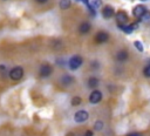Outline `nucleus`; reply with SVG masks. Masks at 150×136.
<instances>
[{
	"mask_svg": "<svg viewBox=\"0 0 150 136\" xmlns=\"http://www.w3.org/2000/svg\"><path fill=\"white\" fill-rule=\"evenodd\" d=\"M116 21H117V25L120 26V28L123 27V26H125L127 25V21H128V15L123 11H120L116 14Z\"/></svg>",
	"mask_w": 150,
	"mask_h": 136,
	"instance_id": "f03ea898",
	"label": "nucleus"
},
{
	"mask_svg": "<svg viewBox=\"0 0 150 136\" xmlns=\"http://www.w3.org/2000/svg\"><path fill=\"white\" fill-rule=\"evenodd\" d=\"M88 117H89V115H88V113H87L86 110H79V111H76L75 115H74V120H75L76 122H79V123L87 121Z\"/></svg>",
	"mask_w": 150,
	"mask_h": 136,
	"instance_id": "20e7f679",
	"label": "nucleus"
},
{
	"mask_svg": "<svg viewBox=\"0 0 150 136\" xmlns=\"http://www.w3.org/2000/svg\"><path fill=\"white\" fill-rule=\"evenodd\" d=\"M52 66L50 64H42L40 67V70H39V74L41 77H48L50 74H52Z\"/></svg>",
	"mask_w": 150,
	"mask_h": 136,
	"instance_id": "39448f33",
	"label": "nucleus"
},
{
	"mask_svg": "<svg viewBox=\"0 0 150 136\" xmlns=\"http://www.w3.org/2000/svg\"><path fill=\"white\" fill-rule=\"evenodd\" d=\"M79 30H80L81 34L88 33V32L90 30V23H89V22H82V23L80 25V27H79Z\"/></svg>",
	"mask_w": 150,
	"mask_h": 136,
	"instance_id": "9d476101",
	"label": "nucleus"
},
{
	"mask_svg": "<svg viewBox=\"0 0 150 136\" xmlns=\"http://www.w3.org/2000/svg\"><path fill=\"white\" fill-rule=\"evenodd\" d=\"M81 103V98L79 96H75L73 100H71V106H79Z\"/></svg>",
	"mask_w": 150,
	"mask_h": 136,
	"instance_id": "2eb2a0df",
	"label": "nucleus"
},
{
	"mask_svg": "<svg viewBox=\"0 0 150 136\" xmlns=\"http://www.w3.org/2000/svg\"><path fill=\"white\" fill-rule=\"evenodd\" d=\"M95 40H96V42H98V43L107 42V41L109 40V35H108L105 32H98V33L96 34V36H95Z\"/></svg>",
	"mask_w": 150,
	"mask_h": 136,
	"instance_id": "6e6552de",
	"label": "nucleus"
},
{
	"mask_svg": "<svg viewBox=\"0 0 150 136\" xmlns=\"http://www.w3.org/2000/svg\"><path fill=\"white\" fill-rule=\"evenodd\" d=\"M82 64V57L81 56H79V55H75V56H73L70 60H69V67H70V69H77Z\"/></svg>",
	"mask_w": 150,
	"mask_h": 136,
	"instance_id": "7ed1b4c3",
	"label": "nucleus"
},
{
	"mask_svg": "<svg viewBox=\"0 0 150 136\" xmlns=\"http://www.w3.org/2000/svg\"><path fill=\"white\" fill-rule=\"evenodd\" d=\"M142 1H144V0H142Z\"/></svg>",
	"mask_w": 150,
	"mask_h": 136,
	"instance_id": "5701e85b",
	"label": "nucleus"
},
{
	"mask_svg": "<svg viewBox=\"0 0 150 136\" xmlns=\"http://www.w3.org/2000/svg\"><path fill=\"white\" fill-rule=\"evenodd\" d=\"M144 75L146 76V77H150V61H149V63H148V66L144 68Z\"/></svg>",
	"mask_w": 150,
	"mask_h": 136,
	"instance_id": "dca6fc26",
	"label": "nucleus"
},
{
	"mask_svg": "<svg viewBox=\"0 0 150 136\" xmlns=\"http://www.w3.org/2000/svg\"><path fill=\"white\" fill-rule=\"evenodd\" d=\"M9 76L12 80L16 81V80H20L22 76H23V69L21 67H14L11 72H9Z\"/></svg>",
	"mask_w": 150,
	"mask_h": 136,
	"instance_id": "f257e3e1",
	"label": "nucleus"
},
{
	"mask_svg": "<svg viewBox=\"0 0 150 136\" xmlns=\"http://www.w3.org/2000/svg\"><path fill=\"white\" fill-rule=\"evenodd\" d=\"M36 1H38V2H40V4H43V2H46L47 0H36Z\"/></svg>",
	"mask_w": 150,
	"mask_h": 136,
	"instance_id": "4be33fe9",
	"label": "nucleus"
},
{
	"mask_svg": "<svg viewBox=\"0 0 150 136\" xmlns=\"http://www.w3.org/2000/svg\"><path fill=\"white\" fill-rule=\"evenodd\" d=\"M101 5V0H94L91 4V7H98Z\"/></svg>",
	"mask_w": 150,
	"mask_h": 136,
	"instance_id": "6ab92c4d",
	"label": "nucleus"
},
{
	"mask_svg": "<svg viewBox=\"0 0 150 136\" xmlns=\"http://www.w3.org/2000/svg\"><path fill=\"white\" fill-rule=\"evenodd\" d=\"M101 100H102V93L98 90H94L89 96V101L91 103H98Z\"/></svg>",
	"mask_w": 150,
	"mask_h": 136,
	"instance_id": "0eeeda50",
	"label": "nucleus"
},
{
	"mask_svg": "<svg viewBox=\"0 0 150 136\" xmlns=\"http://www.w3.org/2000/svg\"><path fill=\"white\" fill-rule=\"evenodd\" d=\"M114 13H115V11H114V8H112L111 6H104L103 9H102V15H103V18H105V19L111 18V16L114 15Z\"/></svg>",
	"mask_w": 150,
	"mask_h": 136,
	"instance_id": "1a4fd4ad",
	"label": "nucleus"
},
{
	"mask_svg": "<svg viewBox=\"0 0 150 136\" xmlns=\"http://www.w3.org/2000/svg\"><path fill=\"white\" fill-rule=\"evenodd\" d=\"M128 136H142L141 134H138V132H134V134H129Z\"/></svg>",
	"mask_w": 150,
	"mask_h": 136,
	"instance_id": "412c9836",
	"label": "nucleus"
},
{
	"mask_svg": "<svg viewBox=\"0 0 150 136\" xmlns=\"http://www.w3.org/2000/svg\"><path fill=\"white\" fill-rule=\"evenodd\" d=\"M71 82H73V77H71V76H69V75H64V76H62V83H63V84L68 86V84L71 83Z\"/></svg>",
	"mask_w": 150,
	"mask_h": 136,
	"instance_id": "ddd939ff",
	"label": "nucleus"
},
{
	"mask_svg": "<svg viewBox=\"0 0 150 136\" xmlns=\"http://www.w3.org/2000/svg\"><path fill=\"white\" fill-rule=\"evenodd\" d=\"M134 45H135V47H136L139 52H143V46H142V43H141L139 41H135V42H134Z\"/></svg>",
	"mask_w": 150,
	"mask_h": 136,
	"instance_id": "f3484780",
	"label": "nucleus"
},
{
	"mask_svg": "<svg viewBox=\"0 0 150 136\" xmlns=\"http://www.w3.org/2000/svg\"><path fill=\"white\" fill-rule=\"evenodd\" d=\"M69 6H70V0H60V7L62 9L69 8Z\"/></svg>",
	"mask_w": 150,
	"mask_h": 136,
	"instance_id": "4468645a",
	"label": "nucleus"
},
{
	"mask_svg": "<svg viewBox=\"0 0 150 136\" xmlns=\"http://www.w3.org/2000/svg\"><path fill=\"white\" fill-rule=\"evenodd\" d=\"M116 59L118 61H125L128 59V53L125 50H120L117 54H116Z\"/></svg>",
	"mask_w": 150,
	"mask_h": 136,
	"instance_id": "9b49d317",
	"label": "nucleus"
},
{
	"mask_svg": "<svg viewBox=\"0 0 150 136\" xmlns=\"http://www.w3.org/2000/svg\"><path fill=\"white\" fill-rule=\"evenodd\" d=\"M84 136H93V131H90V130H88L87 132H86V135Z\"/></svg>",
	"mask_w": 150,
	"mask_h": 136,
	"instance_id": "aec40b11",
	"label": "nucleus"
},
{
	"mask_svg": "<svg viewBox=\"0 0 150 136\" xmlns=\"http://www.w3.org/2000/svg\"><path fill=\"white\" fill-rule=\"evenodd\" d=\"M97 84H98V80L96 77H90L88 80V87L89 88H95V87H97Z\"/></svg>",
	"mask_w": 150,
	"mask_h": 136,
	"instance_id": "f8f14e48",
	"label": "nucleus"
},
{
	"mask_svg": "<svg viewBox=\"0 0 150 136\" xmlns=\"http://www.w3.org/2000/svg\"><path fill=\"white\" fill-rule=\"evenodd\" d=\"M132 13H134V15H135L136 18H139V19H141V18L146 13V9H145V7H144L143 5H137V6L134 8Z\"/></svg>",
	"mask_w": 150,
	"mask_h": 136,
	"instance_id": "423d86ee",
	"label": "nucleus"
},
{
	"mask_svg": "<svg viewBox=\"0 0 150 136\" xmlns=\"http://www.w3.org/2000/svg\"><path fill=\"white\" fill-rule=\"evenodd\" d=\"M102 128H103V122L97 121V122L95 123V129H96V130H101Z\"/></svg>",
	"mask_w": 150,
	"mask_h": 136,
	"instance_id": "a211bd4d",
	"label": "nucleus"
}]
</instances>
